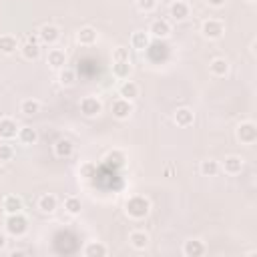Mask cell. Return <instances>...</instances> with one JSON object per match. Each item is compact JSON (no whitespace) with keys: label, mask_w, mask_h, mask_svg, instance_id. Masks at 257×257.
Listing matches in <instances>:
<instances>
[{"label":"cell","mask_w":257,"mask_h":257,"mask_svg":"<svg viewBox=\"0 0 257 257\" xmlns=\"http://www.w3.org/2000/svg\"><path fill=\"white\" fill-rule=\"evenodd\" d=\"M104 161H106V165H112V167L120 169V167H124V165H126V155H124L120 149H112V151H108V153H106Z\"/></svg>","instance_id":"4316f807"},{"label":"cell","mask_w":257,"mask_h":257,"mask_svg":"<svg viewBox=\"0 0 257 257\" xmlns=\"http://www.w3.org/2000/svg\"><path fill=\"white\" fill-rule=\"evenodd\" d=\"M209 6H213V8H221V6H225V2L227 0H205Z\"/></svg>","instance_id":"8d00e7d4"},{"label":"cell","mask_w":257,"mask_h":257,"mask_svg":"<svg viewBox=\"0 0 257 257\" xmlns=\"http://www.w3.org/2000/svg\"><path fill=\"white\" fill-rule=\"evenodd\" d=\"M243 167H245V161H243V157H239V155H229V157H225V161H223V165H221V169H223L227 175H239V173L243 171Z\"/></svg>","instance_id":"7c38bea8"},{"label":"cell","mask_w":257,"mask_h":257,"mask_svg":"<svg viewBox=\"0 0 257 257\" xmlns=\"http://www.w3.org/2000/svg\"><path fill=\"white\" fill-rule=\"evenodd\" d=\"M24 253H26V251H12L10 255H12V257H18V255H24Z\"/></svg>","instance_id":"f35d334b"},{"label":"cell","mask_w":257,"mask_h":257,"mask_svg":"<svg viewBox=\"0 0 257 257\" xmlns=\"http://www.w3.org/2000/svg\"><path fill=\"white\" fill-rule=\"evenodd\" d=\"M14 159V149L12 145H0V163H8Z\"/></svg>","instance_id":"836d02e7"},{"label":"cell","mask_w":257,"mask_h":257,"mask_svg":"<svg viewBox=\"0 0 257 257\" xmlns=\"http://www.w3.org/2000/svg\"><path fill=\"white\" fill-rule=\"evenodd\" d=\"M133 72L131 60H112V76L118 80H126Z\"/></svg>","instance_id":"ac0fdd59"},{"label":"cell","mask_w":257,"mask_h":257,"mask_svg":"<svg viewBox=\"0 0 257 257\" xmlns=\"http://www.w3.org/2000/svg\"><path fill=\"white\" fill-rule=\"evenodd\" d=\"M46 62L54 70H60L62 66H66V52L62 48H50L48 54H46Z\"/></svg>","instance_id":"e0dca14e"},{"label":"cell","mask_w":257,"mask_h":257,"mask_svg":"<svg viewBox=\"0 0 257 257\" xmlns=\"http://www.w3.org/2000/svg\"><path fill=\"white\" fill-rule=\"evenodd\" d=\"M18 38L14 34H0V52L2 54H14L18 50Z\"/></svg>","instance_id":"603a6c76"},{"label":"cell","mask_w":257,"mask_h":257,"mask_svg":"<svg viewBox=\"0 0 257 257\" xmlns=\"http://www.w3.org/2000/svg\"><path fill=\"white\" fill-rule=\"evenodd\" d=\"M82 253L86 257H104L108 253V247L104 243H100V241H88L86 247L82 249Z\"/></svg>","instance_id":"cb8c5ba5"},{"label":"cell","mask_w":257,"mask_h":257,"mask_svg":"<svg viewBox=\"0 0 257 257\" xmlns=\"http://www.w3.org/2000/svg\"><path fill=\"white\" fill-rule=\"evenodd\" d=\"M20 52H22V56H24L26 60H38V56H40V44L26 40V42L20 46Z\"/></svg>","instance_id":"f1b7e54d"},{"label":"cell","mask_w":257,"mask_h":257,"mask_svg":"<svg viewBox=\"0 0 257 257\" xmlns=\"http://www.w3.org/2000/svg\"><path fill=\"white\" fill-rule=\"evenodd\" d=\"M4 227H6V233H8V235L22 237V235L28 231V219L22 215V211H20V213H14V215H6Z\"/></svg>","instance_id":"7a4b0ae2"},{"label":"cell","mask_w":257,"mask_h":257,"mask_svg":"<svg viewBox=\"0 0 257 257\" xmlns=\"http://www.w3.org/2000/svg\"><path fill=\"white\" fill-rule=\"evenodd\" d=\"M201 34L207 40H219L225 34V22L219 18H207L201 24Z\"/></svg>","instance_id":"3957f363"},{"label":"cell","mask_w":257,"mask_h":257,"mask_svg":"<svg viewBox=\"0 0 257 257\" xmlns=\"http://www.w3.org/2000/svg\"><path fill=\"white\" fill-rule=\"evenodd\" d=\"M80 112H82L84 116H96V114H100V112H102V102H100V98L94 96V94L82 96V98H80Z\"/></svg>","instance_id":"8992f818"},{"label":"cell","mask_w":257,"mask_h":257,"mask_svg":"<svg viewBox=\"0 0 257 257\" xmlns=\"http://www.w3.org/2000/svg\"><path fill=\"white\" fill-rule=\"evenodd\" d=\"M56 207H58V201H56V197H54L52 193H44V195L38 197V209H40L42 213L50 215V213L56 211Z\"/></svg>","instance_id":"7402d4cb"},{"label":"cell","mask_w":257,"mask_h":257,"mask_svg":"<svg viewBox=\"0 0 257 257\" xmlns=\"http://www.w3.org/2000/svg\"><path fill=\"white\" fill-rule=\"evenodd\" d=\"M2 211L4 215H14L22 211V199L18 195H6L2 199Z\"/></svg>","instance_id":"d6986e66"},{"label":"cell","mask_w":257,"mask_h":257,"mask_svg":"<svg viewBox=\"0 0 257 257\" xmlns=\"http://www.w3.org/2000/svg\"><path fill=\"white\" fill-rule=\"evenodd\" d=\"M4 247H6V233L0 231V251H2Z\"/></svg>","instance_id":"74e56055"},{"label":"cell","mask_w":257,"mask_h":257,"mask_svg":"<svg viewBox=\"0 0 257 257\" xmlns=\"http://www.w3.org/2000/svg\"><path fill=\"white\" fill-rule=\"evenodd\" d=\"M98 38V32L94 26H80L76 30V42L82 44V46H92Z\"/></svg>","instance_id":"30bf717a"},{"label":"cell","mask_w":257,"mask_h":257,"mask_svg":"<svg viewBox=\"0 0 257 257\" xmlns=\"http://www.w3.org/2000/svg\"><path fill=\"white\" fill-rule=\"evenodd\" d=\"M20 112H22L24 116H34V114L40 112V102H38L36 98H24V100L20 102Z\"/></svg>","instance_id":"4dcf8cb0"},{"label":"cell","mask_w":257,"mask_h":257,"mask_svg":"<svg viewBox=\"0 0 257 257\" xmlns=\"http://www.w3.org/2000/svg\"><path fill=\"white\" fill-rule=\"evenodd\" d=\"M64 211H66L68 215H80V211H82L80 199L74 197V195H68V197L64 199Z\"/></svg>","instance_id":"1f68e13d"},{"label":"cell","mask_w":257,"mask_h":257,"mask_svg":"<svg viewBox=\"0 0 257 257\" xmlns=\"http://www.w3.org/2000/svg\"><path fill=\"white\" fill-rule=\"evenodd\" d=\"M147 32H149L153 38L163 40V38H167V36L171 34V24H169V20H165V18H155V20L151 22V26H149Z\"/></svg>","instance_id":"ba28073f"},{"label":"cell","mask_w":257,"mask_h":257,"mask_svg":"<svg viewBox=\"0 0 257 257\" xmlns=\"http://www.w3.org/2000/svg\"><path fill=\"white\" fill-rule=\"evenodd\" d=\"M4 175V167H2V163H0V177Z\"/></svg>","instance_id":"ab89813d"},{"label":"cell","mask_w":257,"mask_h":257,"mask_svg":"<svg viewBox=\"0 0 257 257\" xmlns=\"http://www.w3.org/2000/svg\"><path fill=\"white\" fill-rule=\"evenodd\" d=\"M247 2H255V0H247Z\"/></svg>","instance_id":"60d3db41"},{"label":"cell","mask_w":257,"mask_h":257,"mask_svg":"<svg viewBox=\"0 0 257 257\" xmlns=\"http://www.w3.org/2000/svg\"><path fill=\"white\" fill-rule=\"evenodd\" d=\"M16 135H18V124H16V120H14L12 116H2V118H0V139L10 141V139H14Z\"/></svg>","instance_id":"9a60e30c"},{"label":"cell","mask_w":257,"mask_h":257,"mask_svg":"<svg viewBox=\"0 0 257 257\" xmlns=\"http://www.w3.org/2000/svg\"><path fill=\"white\" fill-rule=\"evenodd\" d=\"M189 12H191V8H189V4H187L185 0H173V2L169 4V14H171V18L177 20V22L185 20V18L189 16Z\"/></svg>","instance_id":"5bb4252c"},{"label":"cell","mask_w":257,"mask_h":257,"mask_svg":"<svg viewBox=\"0 0 257 257\" xmlns=\"http://www.w3.org/2000/svg\"><path fill=\"white\" fill-rule=\"evenodd\" d=\"M209 72L213 74V76H225L227 72H229V60L227 58H223V56H217V58H213L211 62H209Z\"/></svg>","instance_id":"44dd1931"},{"label":"cell","mask_w":257,"mask_h":257,"mask_svg":"<svg viewBox=\"0 0 257 257\" xmlns=\"http://www.w3.org/2000/svg\"><path fill=\"white\" fill-rule=\"evenodd\" d=\"M112 60H131L128 48H126V46H116V48H112Z\"/></svg>","instance_id":"e575fe53"},{"label":"cell","mask_w":257,"mask_h":257,"mask_svg":"<svg viewBox=\"0 0 257 257\" xmlns=\"http://www.w3.org/2000/svg\"><path fill=\"white\" fill-rule=\"evenodd\" d=\"M16 139H18L22 145H34V143L38 141V131L32 128V126H18Z\"/></svg>","instance_id":"484cf974"},{"label":"cell","mask_w":257,"mask_h":257,"mask_svg":"<svg viewBox=\"0 0 257 257\" xmlns=\"http://www.w3.org/2000/svg\"><path fill=\"white\" fill-rule=\"evenodd\" d=\"M149 241H151V237L145 231H131L128 233V245L137 251H145L149 247Z\"/></svg>","instance_id":"2e32d148"},{"label":"cell","mask_w":257,"mask_h":257,"mask_svg":"<svg viewBox=\"0 0 257 257\" xmlns=\"http://www.w3.org/2000/svg\"><path fill=\"white\" fill-rule=\"evenodd\" d=\"M36 34H38V40L42 44H56L60 40V28L56 24H50V22L42 24Z\"/></svg>","instance_id":"52a82bcc"},{"label":"cell","mask_w":257,"mask_h":257,"mask_svg":"<svg viewBox=\"0 0 257 257\" xmlns=\"http://www.w3.org/2000/svg\"><path fill=\"white\" fill-rule=\"evenodd\" d=\"M205 251H207V247L201 239H187L183 243V255L185 257H201V255H205Z\"/></svg>","instance_id":"4fadbf2b"},{"label":"cell","mask_w":257,"mask_h":257,"mask_svg":"<svg viewBox=\"0 0 257 257\" xmlns=\"http://www.w3.org/2000/svg\"><path fill=\"white\" fill-rule=\"evenodd\" d=\"M52 151H54L56 159H70L72 153H74V145H72L70 139H58V141H54Z\"/></svg>","instance_id":"8fae6325"},{"label":"cell","mask_w":257,"mask_h":257,"mask_svg":"<svg viewBox=\"0 0 257 257\" xmlns=\"http://www.w3.org/2000/svg\"><path fill=\"white\" fill-rule=\"evenodd\" d=\"M137 8L141 12H153L157 8V0H137Z\"/></svg>","instance_id":"d590c367"},{"label":"cell","mask_w":257,"mask_h":257,"mask_svg":"<svg viewBox=\"0 0 257 257\" xmlns=\"http://www.w3.org/2000/svg\"><path fill=\"white\" fill-rule=\"evenodd\" d=\"M124 213L131 219H145L151 213V201L145 195H133L124 203Z\"/></svg>","instance_id":"6da1fadb"},{"label":"cell","mask_w":257,"mask_h":257,"mask_svg":"<svg viewBox=\"0 0 257 257\" xmlns=\"http://www.w3.org/2000/svg\"><path fill=\"white\" fill-rule=\"evenodd\" d=\"M199 171H201L203 177H215L221 171V165H219L217 159H205V161H201Z\"/></svg>","instance_id":"83f0119b"},{"label":"cell","mask_w":257,"mask_h":257,"mask_svg":"<svg viewBox=\"0 0 257 257\" xmlns=\"http://www.w3.org/2000/svg\"><path fill=\"white\" fill-rule=\"evenodd\" d=\"M173 122L177 124V126H191L193 122H195V112H193V108H189V106H179L175 112H173Z\"/></svg>","instance_id":"9c48e42d"},{"label":"cell","mask_w":257,"mask_h":257,"mask_svg":"<svg viewBox=\"0 0 257 257\" xmlns=\"http://www.w3.org/2000/svg\"><path fill=\"white\" fill-rule=\"evenodd\" d=\"M118 96L128 98V100L137 98L139 96V84L135 80H122L120 86H118Z\"/></svg>","instance_id":"d4e9b609"},{"label":"cell","mask_w":257,"mask_h":257,"mask_svg":"<svg viewBox=\"0 0 257 257\" xmlns=\"http://www.w3.org/2000/svg\"><path fill=\"white\" fill-rule=\"evenodd\" d=\"M58 82H60V86H72L74 82H76V72H74V68H70V66H62L60 70H58Z\"/></svg>","instance_id":"f546056e"},{"label":"cell","mask_w":257,"mask_h":257,"mask_svg":"<svg viewBox=\"0 0 257 257\" xmlns=\"http://www.w3.org/2000/svg\"><path fill=\"white\" fill-rule=\"evenodd\" d=\"M149 44H151V34H149V32H145V30H135V32L131 34V46H133L135 50H147Z\"/></svg>","instance_id":"ffe728a7"},{"label":"cell","mask_w":257,"mask_h":257,"mask_svg":"<svg viewBox=\"0 0 257 257\" xmlns=\"http://www.w3.org/2000/svg\"><path fill=\"white\" fill-rule=\"evenodd\" d=\"M78 175H80L82 179H92V177L96 175V163H92V161H84V163H80V167H78Z\"/></svg>","instance_id":"d6a6232c"},{"label":"cell","mask_w":257,"mask_h":257,"mask_svg":"<svg viewBox=\"0 0 257 257\" xmlns=\"http://www.w3.org/2000/svg\"><path fill=\"white\" fill-rule=\"evenodd\" d=\"M133 110H135V106H133V102H131L128 98L118 96V98H114V100L110 102V112H112V116L118 118V120H126V118L133 114Z\"/></svg>","instance_id":"5b68a950"},{"label":"cell","mask_w":257,"mask_h":257,"mask_svg":"<svg viewBox=\"0 0 257 257\" xmlns=\"http://www.w3.org/2000/svg\"><path fill=\"white\" fill-rule=\"evenodd\" d=\"M235 135H237V141L241 145H253L257 141V124L253 120H243L237 124Z\"/></svg>","instance_id":"277c9868"}]
</instances>
